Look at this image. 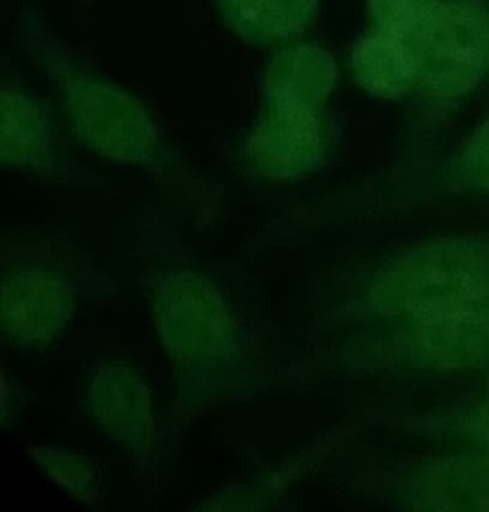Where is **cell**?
Listing matches in <instances>:
<instances>
[{
	"instance_id": "obj_2",
	"label": "cell",
	"mask_w": 489,
	"mask_h": 512,
	"mask_svg": "<svg viewBox=\"0 0 489 512\" xmlns=\"http://www.w3.org/2000/svg\"><path fill=\"white\" fill-rule=\"evenodd\" d=\"M422 41L426 73L440 85L455 88L474 79L488 61L489 34L486 23L474 11L449 10L437 13L425 26Z\"/></svg>"
},
{
	"instance_id": "obj_1",
	"label": "cell",
	"mask_w": 489,
	"mask_h": 512,
	"mask_svg": "<svg viewBox=\"0 0 489 512\" xmlns=\"http://www.w3.org/2000/svg\"><path fill=\"white\" fill-rule=\"evenodd\" d=\"M471 250L431 251L401 275L393 308L417 323L420 334L446 350L489 344V262ZM431 341V343H432ZM429 343V344H431Z\"/></svg>"
}]
</instances>
